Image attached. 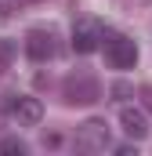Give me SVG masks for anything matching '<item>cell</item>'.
Masks as SVG:
<instances>
[{
    "label": "cell",
    "instance_id": "cell-1",
    "mask_svg": "<svg viewBox=\"0 0 152 156\" xmlns=\"http://www.w3.org/2000/svg\"><path fill=\"white\" fill-rule=\"evenodd\" d=\"M62 94H65V102L69 105H91V102H98L102 98V83L91 76V73H73V76H65L62 83Z\"/></svg>",
    "mask_w": 152,
    "mask_h": 156
},
{
    "label": "cell",
    "instance_id": "cell-2",
    "mask_svg": "<svg viewBox=\"0 0 152 156\" xmlns=\"http://www.w3.org/2000/svg\"><path fill=\"white\" fill-rule=\"evenodd\" d=\"M0 109L11 113V120H15L18 127H33V123H40V116H43L40 98H29V94H4Z\"/></svg>",
    "mask_w": 152,
    "mask_h": 156
},
{
    "label": "cell",
    "instance_id": "cell-3",
    "mask_svg": "<svg viewBox=\"0 0 152 156\" xmlns=\"http://www.w3.org/2000/svg\"><path fill=\"white\" fill-rule=\"evenodd\" d=\"M102 47H105V58H109V66H112V69H130V66L138 62V44H134L130 37L105 33Z\"/></svg>",
    "mask_w": 152,
    "mask_h": 156
},
{
    "label": "cell",
    "instance_id": "cell-4",
    "mask_svg": "<svg viewBox=\"0 0 152 156\" xmlns=\"http://www.w3.org/2000/svg\"><path fill=\"white\" fill-rule=\"evenodd\" d=\"M76 149L83 153H105L109 149V123L105 120H87L76 131Z\"/></svg>",
    "mask_w": 152,
    "mask_h": 156
},
{
    "label": "cell",
    "instance_id": "cell-5",
    "mask_svg": "<svg viewBox=\"0 0 152 156\" xmlns=\"http://www.w3.org/2000/svg\"><path fill=\"white\" fill-rule=\"evenodd\" d=\"M102 40H105V29H102V22H94V18H80V22L73 26V51L76 55L98 51Z\"/></svg>",
    "mask_w": 152,
    "mask_h": 156
},
{
    "label": "cell",
    "instance_id": "cell-6",
    "mask_svg": "<svg viewBox=\"0 0 152 156\" xmlns=\"http://www.w3.org/2000/svg\"><path fill=\"white\" fill-rule=\"evenodd\" d=\"M26 55L33 62H47L58 55V33L54 29H29L26 33Z\"/></svg>",
    "mask_w": 152,
    "mask_h": 156
},
{
    "label": "cell",
    "instance_id": "cell-7",
    "mask_svg": "<svg viewBox=\"0 0 152 156\" xmlns=\"http://www.w3.org/2000/svg\"><path fill=\"white\" fill-rule=\"evenodd\" d=\"M119 123H123L127 138H134V142H141V138L149 134V116H145V109L123 105V109H119Z\"/></svg>",
    "mask_w": 152,
    "mask_h": 156
},
{
    "label": "cell",
    "instance_id": "cell-8",
    "mask_svg": "<svg viewBox=\"0 0 152 156\" xmlns=\"http://www.w3.org/2000/svg\"><path fill=\"white\" fill-rule=\"evenodd\" d=\"M0 153H7V156H22L26 153V142H22V138H4V142H0Z\"/></svg>",
    "mask_w": 152,
    "mask_h": 156
},
{
    "label": "cell",
    "instance_id": "cell-9",
    "mask_svg": "<svg viewBox=\"0 0 152 156\" xmlns=\"http://www.w3.org/2000/svg\"><path fill=\"white\" fill-rule=\"evenodd\" d=\"M11 55H15V44H11V40H0V66H7Z\"/></svg>",
    "mask_w": 152,
    "mask_h": 156
},
{
    "label": "cell",
    "instance_id": "cell-10",
    "mask_svg": "<svg viewBox=\"0 0 152 156\" xmlns=\"http://www.w3.org/2000/svg\"><path fill=\"white\" fill-rule=\"evenodd\" d=\"M138 94H141V105H145V109H149V113H152V87H149V83H145V87H141Z\"/></svg>",
    "mask_w": 152,
    "mask_h": 156
},
{
    "label": "cell",
    "instance_id": "cell-11",
    "mask_svg": "<svg viewBox=\"0 0 152 156\" xmlns=\"http://www.w3.org/2000/svg\"><path fill=\"white\" fill-rule=\"evenodd\" d=\"M127 94H130L127 83H112V98H127Z\"/></svg>",
    "mask_w": 152,
    "mask_h": 156
},
{
    "label": "cell",
    "instance_id": "cell-12",
    "mask_svg": "<svg viewBox=\"0 0 152 156\" xmlns=\"http://www.w3.org/2000/svg\"><path fill=\"white\" fill-rule=\"evenodd\" d=\"M7 4H11V0H0V11H4V15H7Z\"/></svg>",
    "mask_w": 152,
    "mask_h": 156
}]
</instances>
